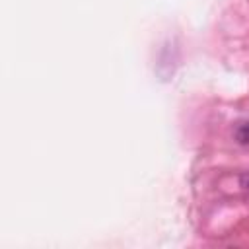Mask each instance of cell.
<instances>
[{"label":"cell","mask_w":249,"mask_h":249,"mask_svg":"<svg viewBox=\"0 0 249 249\" xmlns=\"http://www.w3.org/2000/svg\"><path fill=\"white\" fill-rule=\"evenodd\" d=\"M235 138H237L239 144H249V121L247 123H241L235 128Z\"/></svg>","instance_id":"obj_1"}]
</instances>
